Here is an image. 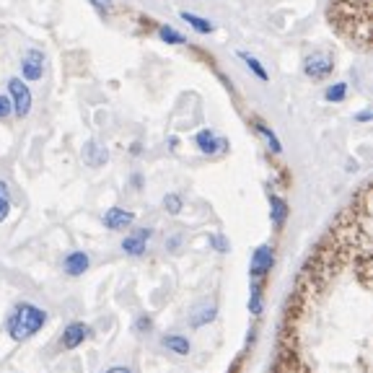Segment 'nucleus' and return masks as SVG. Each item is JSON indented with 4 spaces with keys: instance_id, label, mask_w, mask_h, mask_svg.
Returning a JSON list of instances; mask_svg holds the SVG:
<instances>
[{
    "instance_id": "19",
    "label": "nucleus",
    "mask_w": 373,
    "mask_h": 373,
    "mask_svg": "<svg viewBox=\"0 0 373 373\" xmlns=\"http://www.w3.org/2000/svg\"><path fill=\"white\" fill-rule=\"evenodd\" d=\"M345 96H348V86L345 83H334V86H330V88H327V93H324V99H327V102H345Z\"/></svg>"
},
{
    "instance_id": "28",
    "label": "nucleus",
    "mask_w": 373,
    "mask_h": 373,
    "mask_svg": "<svg viewBox=\"0 0 373 373\" xmlns=\"http://www.w3.org/2000/svg\"><path fill=\"white\" fill-rule=\"evenodd\" d=\"M210 241H212V246H215L218 252H229V241H226L223 236H212Z\"/></svg>"
},
{
    "instance_id": "27",
    "label": "nucleus",
    "mask_w": 373,
    "mask_h": 373,
    "mask_svg": "<svg viewBox=\"0 0 373 373\" xmlns=\"http://www.w3.org/2000/svg\"><path fill=\"white\" fill-rule=\"evenodd\" d=\"M102 373H135V368H130V365H109Z\"/></svg>"
},
{
    "instance_id": "6",
    "label": "nucleus",
    "mask_w": 373,
    "mask_h": 373,
    "mask_svg": "<svg viewBox=\"0 0 373 373\" xmlns=\"http://www.w3.org/2000/svg\"><path fill=\"white\" fill-rule=\"evenodd\" d=\"M272 264H275V252H272V246H259L255 255H252V264H249L252 280H262L264 275H270Z\"/></svg>"
},
{
    "instance_id": "26",
    "label": "nucleus",
    "mask_w": 373,
    "mask_h": 373,
    "mask_svg": "<svg viewBox=\"0 0 373 373\" xmlns=\"http://www.w3.org/2000/svg\"><path fill=\"white\" fill-rule=\"evenodd\" d=\"M93 8L96 11H102V13H109L111 11V0H88Z\"/></svg>"
},
{
    "instance_id": "5",
    "label": "nucleus",
    "mask_w": 373,
    "mask_h": 373,
    "mask_svg": "<svg viewBox=\"0 0 373 373\" xmlns=\"http://www.w3.org/2000/svg\"><path fill=\"white\" fill-rule=\"evenodd\" d=\"M91 337V327L83 322H70L65 330H62V337H60V345L62 350H76L81 348L86 339Z\"/></svg>"
},
{
    "instance_id": "24",
    "label": "nucleus",
    "mask_w": 373,
    "mask_h": 373,
    "mask_svg": "<svg viewBox=\"0 0 373 373\" xmlns=\"http://www.w3.org/2000/svg\"><path fill=\"white\" fill-rule=\"evenodd\" d=\"M11 114H13V107H11V99H8V96H3V93H0V119L11 117Z\"/></svg>"
},
{
    "instance_id": "10",
    "label": "nucleus",
    "mask_w": 373,
    "mask_h": 373,
    "mask_svg": "<svg viewBox=\"0 0 373 373\" xmlns=\"http://www.w3.org/2000/svg\"><path fill=\"white\" fill-rule=\"evenodd\" d=\"M83 161L91 166V169H99L104 163L109 161V151H107V145H102L99 140H88L83 145Z\"/></svg>"
},
{
    "instance_id": "15",
    "label": "nucleus",
    "mask_w": 373,
    "mask_h": 373,
    "mask_svg": "<svg viewBox=\"0 0 373 373\" xmlns=\"http://www.w3.org/2000/svg\"><path fill=\"white\" fill-rule=\"evenodd\" d=\"M215 314H218L215 304L200 306L195 314H192V327H195V330H200V327H205V324H210L212 319H215Z\"/></svg>"
},
{
    "instance_id": "3",
    "label": "nucleus",
    "mask_w": 373,
    "mask_h": 373,
    "mask_svg": "<svg viewBox=\"0 0 373 373\" xmlns=\"http://www.w3.org/2000/svg\"><path fill=\"white\" fill-rule=\"evenodd\" d=\"M332 70H334V57H332L330 52H311V55H306L304 73L311 81H324L327 76H332Z\"/></svg>"
},
{
    "instance_id": "1",
    "label": "nucleus",
    "mask_w": 373,
    "mask_h": 373,
    "mask_svg": "<svg viewBox=\"0 0 373 373\" xmlns=\"http://www.w3.org/2000/svg\"><path fill=\"white\" fill-rule=\"evenodd\" d=\"M327 21L345 42L360 52L371 50V0H330Z\"/></svg>"
},
{
    "instance_id": "20",
    "label": "nucleus",
    "mask_w": 373,
    "mask_h": 373,
    "mask_svg": "<svg viewBox=\"0 0 373 373\" xmlns=\"http://www.w3.org/2000/svg\"><path fill=\"white\" fill-rule=\"evenodd\" d=\"M257 133H259V135H262L264 140H267V145H270V148H272V153H280V151H283V148H280V140H278V137H275V133H272V130L267 128V125H262V122H257Z\"/></svg>"
},
{
    "instance_id": "12",
    "label": "nucleus",
    "mask_w": 373,
    "mask_h": 373,
    "mask_svg": "<svg viewBox=\"0 0 373 373\" xmlns=\"http://www.w3.org/2000/svg\"><path fill=\"white\" fill-rule=\"evenodd\" d=\"M88 264H91V259H88L86 252H70V255L62 259V270L68 272L70 278H81V275L88 270Z\"/></svg>"
},
{
    "instance_id": "21",
    "label": "nucleus",
    "mask_w": 373,
    "mask_h": 373,
    "mask_svg": "<svg viewBox=\"0 0 373 373\" xmlns=\"http://www.w3.org/2000/svg\"><path fill=\"white\" fill-rule=\"evenodd\" d=\"M11 212V197H8V184L0 182V223L8 218Z\"/></svg>"
},
{
    "instance_id": "7",
    "label": "nucleus",
    "mask_w": 373,
    "mask_h": 373,
    "mask_svg": "<svg viewBox=\"0 0 373 373\" xmlns=\"http://www.w3.org/2000/svg\"><path fill=\"white\" fill-rule=\"evenodd\" d=\"M153 231L151 229H137L133 231L130 236L122 238V252L130 257H140L145 255V249H148V241H151Z\"/></svg>"
},
{
    "instance_id": "4",
    "label": "nucleus",
    "mask_w": 373,
    "mask_h": 373,
    "mask_svg": "<svg viewBox=\"0 0 373 373\" xmlns=\"http://www.w3.org/2000/svg\"><path fill=\"white\" fill-rule=\"evenodd\" d=\"M8 99L16 117H26L32 111V91L21 78H11L8 81Z\"/></svg>"
},
{
    "instance_id": "8",
    "label": "nucleus",
    "mask_w": 373,
    "mask_h": 373,
    "mask_svg": "<svg viewBox=\"0 0 373 373\" xmlns=\"http://www.w3.org/2000/svg\"><path fill=\"white\" fill-rule=\"evenodd\" d=\"M44 65H47V60L39 50H29L21 60V76L26 81H39L44 73Z\"/></svg>"
},
{
    "instance_id": "18",
    "label": "nucleus",
    "mask_w": 373,
    "mask_h": 373,
    "mask_svg": "<svg viewBox=\"0 0 373 373\" xmlns=\"http://www.w3.org/2000/svg\"><path fill=\"white\" fill-rule=\"evenodd\" d=\"M238 57L244 60L246 65L252 68V73H255V76L259 78V81H267V78H270V76H267V70L262 68V62H259V60H257V57H252V55H246V52H238Z\"/></svg>"
},
{
    "instance_id": "14",
    "label": "nucleus",
    "mask_w": 373,
    "mask_h": 373,
    "mask_svg": "<svg viewBox=\"0 0 373 373\" xmlns=\"http://www.w3.org/2000/svg\"><path fill=\"white\" fill-rule=\"evenodd\" d=\"M270 208H272V223H275V229H283V223L288 218V203L278 195H270Z\"/></svg>"
},
{
    "instance_id": "22",
    "label": "nucleus",
    "mask_w": 373,
    "mask_h": 373,
    "mask_svg": "<svg viewBox=\"0 0 373 373\" xmlns=\"http://www.w3.org/2000/svg\"><path fill=\"white\" fill-rule=\"evenodd\" d=\"M158 36H161L166 44H184V36L177 34L171 26H158Z\"/></svg>"
},
{
    "instance_id": "25",
    "label": "nucleus",
    "mask_w": 373,
    "mask_h": 373,
    "mask_svg": "<svg viewBox=\"0 0 373 373\" xmlns=\"http://www.w3.org/2000/svg\"><path fill=\"white\" fill-rule=\"evenodd\" d=\"M153 330V322H151V316H140L135 322V332H140V334H148V332Z\"/></svg>"
},
{
    "instance_id": "16",
    "label": "nucleus",
    "mask_w": 373,
    "mask_h": 373,
    "mask_svg": "<svg viewBox=\"0 0 373 373\" xmlns=\"http://www.w3.org/2000/svg\"><path fill=\"white\" fill-rule=\"evenodd\" d=\"M182 18H184L186 24L192 26L195 32H200V34H210L212 29H215V26H212L210 21H205V18L195 16V13H186V11H182Z\"/></svg>"
},
{
    "instance_id": "11",
    "label": "nucleus",
    "mask_w": 373,
    "mask_h": 373,
    "mask_svg": "<svg viewBox=\"0 0 373 373\" xmlns=\"http://www.w3.org/2000/svg\"><path fill=\"white\" fill-rule=\"evenodd\" d=\"M195 143H197V148L203 153H221V151H226L229 148V143L223 140V137H218L212 130H200L197 133V137H195Z\"/></svg>"
},
{
    "instance_id": "13",
    "label": "nucleus",
    "mask_w": 373,
    "mask_h": 373,
    "mask_svg": "<svg viewBox=\"0 0 373 373\" xmlns=\"http://www.w3.org/2000/svg\"><path fill=\"white\" fill-rule=\"evenodd\" d=\"M161 345L179 358H184L192 353V342H189V337H184V334H166V337H161Z\"/></svg>"
},
{
    "instance_id": "9",
    "label": "nucleus",
    "mask_w": 373,
    "mask_h": 373,
    "mask_svg": "<svg viewBox=\"0 0 373 373\" xmlns=\"http://www.w3.org/2000/svg\"><path fill=\"white\" fill-rule=\"evenodd\" d=\"M135 223V212L125 210V208H109L104 212V226L109 231H125Z\"/></svg>"
},
{
    "instance_id": "17",
    "label": "nucleus",
    "mask_w": 373,
    "mask_h": 373,
    "mask_svg": "<svg viewBox=\"0 0 373 373\" xmlns=\"http://www.w3.org/2000/svg\"><path fill=\"white\" fill-rule=\"evenodd\" d=\"M249 311L255 316L262 314V288H259V280H252V293H249Z\"/></svg>"
},
{
    "instance_id": "29",
    "label": "nucleus",
    "mask_w": 373,
    "mask_h": 373,
    "mask_svg": "<svg viewBox=\"0 0 373 373\" xmlns=\"http://www.w3.org/2000/svg\"><path fill=\"white\" fill-rule=\"evenodd\" d=\"M355 119H358V122H368V119H371V111H360Z\"/></svg>"
},
{
    "instance_id": "2",
    "label": "nucleus",
    "mask_w": 373,
    "mask_h": 373,
    "mask_svg": "<svg viewBox=\"0 0 373 373\" xmlns=\"http://www.w3.org/2000/svg\"><path fill=\"white\" fill-rule=\"evenodd\" d=\"M47 324V311L39 308L34 304H18L13 311H11L8 322H6V330H8L11 339L16 342H26L32 339L36 332H42V327Z\"/></svg>"
},
{
    "instance_id": "23",
    "label": "nucleus",
    "mask_w": 373,
    "mask_h": 373,
    "mask_svg": "<svg viewBox=\"0 0 373 373\" xmlns=\"http://www.w3.org/2000/svg\"><path fill=\"white\" fill-rule=\"evenodd\" d=\"M163 208H166V212H171V215H179L182 208H184V200L179 195H166L163 197Z\"/></svg>"
}]
</instances>
